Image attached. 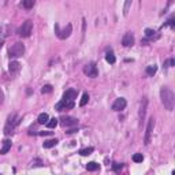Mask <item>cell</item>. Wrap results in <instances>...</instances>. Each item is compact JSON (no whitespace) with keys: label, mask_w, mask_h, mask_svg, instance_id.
<instances>
[{"label":"cell","mask_w":175,"mask_h":175,"mask_svg":"<svg viewBox=\"0 0 175 175\" xmlns=\"http://www.w3.org/2000/svg\"><path fill=\"white\" fill-rule=\"evenodd\" d=\"M160 98H161V103H163L164 108L167 111H172L175 107V94L170 88L163 86L160 89Z\"/></svg>","instance_id":"obj_1"},{"label":"cell","mask_w":175,"mask_h":175,"mask_svg":"<svg viewBox=\"0 0 175 175\" xmlns=\"http://www.w3.org/2000/svg\"><path fill=\"white\" fill-rule=\"evenodd\" d=\"M19 123H21V116H19L18 114H11L10 116H8L7 123H5V126H4L5 136H11V134L14 133V130L19 126Z\"/></svg>","instance_id":"obj_2"},{"label":"cell","mask_w":175,"mask_h":175,"mask_svg":"<svg viewBox=\"0 0 175 175\" xmlns=\"http://www.w3.org/2000/svg\"><path fill=\"white\" fill-rule=\"evenodd\" d=\"M25 53V45L22 43H15L8 49V56L10 57H19Z\"/></svg>","instance_id":"obj_3"},{"label":"cell","mask_w":175,"mask_h":175,"mask_svg":"<svg viewBox=\"0 0 175 175\" xmlns=\"http://www.w3.org/2000/svg\"><path fill=\"white\" fill-rule=\"evenodd\" d=\"M33 32V22L30 21V19H27V21H25L23 23H22V26L18 29V34L21 36V37H29L30 34H32Z\"/></svg>","instance_id":"obj_4"},{"label":"cell","mask_w":175,"mask_h":175,"mask_svg":"<svg viewBox=\"0 0 175 175\" xmlns=\"http://www.w3.org/2000/svg\"><path fill=\"white\" fill-rule=\"evenodd\" d=\"M71 32H73V26H71L70 23H68L63 30H60L59 25L55 23V33H56V36L60 38V40H66V38H68L70 34H71Z\"/></svg>","instance_id":"obj_5"},{"label":"cell","mask_w":175,"mask_h":175,"mask_svg":"<svg viewBox=\"0 0 175 175\" xmlns=\"http://www.w3.org/2000/svg\"><path fill=\"white\" fill-rule=\"evenodd\" d=\"M84 73L86 74L88 77H90V78H96V77L98 75V70H97V66H96V63H88L86 66L84 67Z\"/></svg>","instance_id":"obj_6"},{"label":"cell","mask_w":175,"mask_h":175,"mask_svg":"<svg viewBox=\"0 0 175 175\" xmlns=\"http://www.w3.org/2000/svg\"><path fill=\"white\" fill-rule=\"evenodd\" d=\"M74 108V101L73 100H67V98H63L62 101H59V103L55 105V109L56 111H64V109H73Z\"/></svg>","instance_id":"obj_7"},{"label":"cell","mask_w":175,"mask_h":175,"mask_svg":"<svg viewBox=\"0 0 175 175\" xmlns=\"http://www.w3.org/2000/svg\"><path fill=\"white\" fill-rule=\"evenodd\" d=\"M153 127H155V119H153V118H150L149 122H148V125H146V131H145V139H144L145 145H149V142H150V136H152Z\"/></svg>","instance_id":"obj_8"},{"label":"cell","mask_w":175,"mask_h":175,"mask_svg":"<svg viewBox=\"0 0 175 175\" xmlns=\"http://www.w3.org/2000/svg\"><path fill=\"white\" fill-rule=\"evenodd\" d=\"M126 105H127L126 98L119 97V98H116V100L114 101V104H112V109H114V111H122V109L126 108Z\"/></svg>","instance_id":"obj_9"},{"label":"cell","mask_w":175,"mask_h":175,"mask_svg":"<svg viewBox=\"0 0 175 175\" xmlns=\"http://www.w3.org/2000/svg\"><path fill=\"white\" fill-rule=\"evenodd\" d=\"M60 123H62L63 127H73V126L78 125V119L73 118V116H64V118H62V122Z\"/></svg>","instance_id":"obj_10"},{"label":"cell","mask_w":175,"mask_h":175,"mask_svg":"<svg viewBox=\"0 0 175 175\" xmlns=\"http://www.w3.org/2000/svg\"><path fill=\"white\" fill-rule=\"evenodd\" d=\"M134 44V36L131 32H127L125 36H123L122 38V45L126 46V48H129V46H133Z\"/></svg>","instance_id":"obj_11"},{"label":"cell","mask_w":175,"mask_h":175,"mask_svg":"<svg viewBox=\"0 0 175 175\" xmlns=\"http://www.w3.org/2000/svg\"><path fill=\"white\" fill-rule=\"evenodd\" d=\"M146 107H148V98H142L141 101V105H139V112H138V116H139V120H144L145 119V114H146Z\"/></svg>","instance_id":"obj_12"},{"label":"cell","mask_w":175,"mask_h":175,"mask_svg":"<svg viewBox=\"0 0 175 175\" xmlns=\"http://www.w3.org/2000/svg\"><path fill=\"white\" fill-rule=\"evenodd\" d=\"M19 70H21L19 62H11L10 64H8V71H10L11 75H16V74L19 73Z\"/></svg>","instance_id":"obj_13"},{"label":"cell","mask_w":175,"mask_h":175,"mask_svg":"<svg viewBox=\"0 0 175 175\" xmlns=\"http://www.w3.org/2000/svg\"><path fill=\"white\" fill-rule=\"evenodd\" d=\"M77 96H78V90L75 89H68L64 92V94H63V98H67V100H75Z\"/></svg>","instance_id":"obj_14"},{"label":"cell","mask_w":175,"mask_h":175,"mask_svg":"<svg viewBox=\"0 0 175 175\" xmlns=\"http://www.w3.org/2000/svg\"><path fill=\"white\" fill-rule=\"evenodd\" d=\"M11 30H12V27L10 25H2L0 26V38H5L7 36H10Z\"/></svg>","instance_id":"obj_15"},{"label":"cell","mask_w":175,"mask_h":175,"mask_svg":"<svg viewBox=\"0 0 175 175\" xmlns=\"http://www.w3.org/2000/svg\"><path fill=\"white\" fill-rule=\"evenodd\" d=\"M10 149H11V139H4L3 141V146L0 149V155H5Z\"/></svg>","instance_id":"obj_16"},{"label":"cell","mask_w":175,"mask_h":175,"mask_svg":"<svg viewBox=\"0 0 175 175\" xmlns=\"http://www.w3.org/2000/svg\"><path fill=\"white\" fill-rule=\"evenodd\" d=\"M57 139L56 138H52V139H46V141H44V144H43V146L45 148V149H49V148H53V146H56L57 145Z\"/></svg>","instance_id":"obj_17"},{"label":"cell","mask_w":175,"mask_h":175,"mask_svg":"<svg viewBox=\"0 0 175 175\" xmlns=\"http://www.w3.org/2000/svg\"><path fill=\"white\" fill-rule=\"evenodd\" d=\"M156 71H157V66H155V64L148 66V67L145 68V73H146V75H149V77H153V75H155Z\"/></svg>","instance_id":"obj_18"},{"label":"cell","mask_w":175,"mask_h":175,"mask_svg":"<svg viewBox=\"0 0 175 175\" xmlns=\"http://www.w3.org/2000/svg\"><path fill=\"white\" fill-rule=\"evenodd\" d=\"M48 119H49L48 114H45V112H43V114H40V115H38V119H37V122L40 123V125H45V123L48 122Z\"/></svg>","instance_id":"obj_19"},{"label":"cell","mask_w":175,"mask_h":175,"mask_svg":"<svg viewBox=\"0 0 175 175\" xmlns=\"http://www.w3.org/2000/svg\"><path fill=\"white\" fill-rule=\"evenodd\" d=\"M36 4V0H22V5H23L26 10H30V8H33Z\"/></svg>","instance_id":"obj_20"},{"label":"cell","mask_w":175,"mask_h":175,"mask_svg":"<svg viewBox=\"0 0 175 175\" xmlns=\"http://www.w3.org/2000/svg\"><path fill=\"white\" fill-rule=\"evenodd\" d=\"M133 0H125V5H123V15L127 16L129 15V11H130V5Z\"/></svg>","instance_id":"obj_21"},{"label":"cell","mask_w":175,"mask_h":175,"mask_svg":"<svg viewBox=\"0 0 175 175\" xmlns=\"http://www.w3.org/2000/svg\"><path fill=\"white\" fill-rule=\"evenodd\" d=\"M86 170H88V171H97L98 164L96 163V161H90V163L86 164Z\"/></svg>","instance_id":"obj_22"},{"label":"cell","mask_w":175,"mask_h":175,"mask_svg":"<svg viewBox=\"0 0 175 175\" xmlns=\"http://www.w3.org/2000/svg\"><path fill=\"white\" fill-rule=\"evenodd\" d=\"M45 125H46V127H48V129H55L57 126V119H56V118L48 119V122H46Z\"/></svg>","instance_id":"obj_23"},{"label":"cell","mask_w":175,"mask_h":175,"mask_svg":"<svg viewBox=\"0 0 175 175\" xmlns=\"http://www.w3.org/2000/svg\"><path fill=\"white\" fill-rule=\"evenodd\" d=\"M105 60L108 63H111V64H114L115 62H116V57H115V55L112 53V52H107V55H105Z\"/></svg>","instance_id":"obj_24"},{"label":"cell","mask_w":175,"mask_h":175,"mask_svg":"<svg viewBox=\"0 0 175 175\" xmlns=\"http://www.w3.org/2000/svg\"><path fill=\"white\" fill-rule=\"evenodd\" d=\"M94 150V148H92V146H89V148H85V149H81L79 150V155L81 156H89L90 153Z\"/></svg>","instance_id":"obj_25"},{"label":"cell","mask_w":175,"mask_h":175,"mask_svg":"<svg viewBox=\"0 0 175 175\" xmlns=\"http://www.w3.org/2000/svg\"><path fill=\"white\" fill-rule=\"evenodd\" d=\"M88 101H89V94L88 93H84V96H82L81 101H79V105L81 107H85L88 104Z\"/></svg>","instance_id":"obj_26"},{"label":"cell","mask_w":175,"mask_h":175,"mask_svg":"<svg viewBox=\"0 0 175 175\" xmlns=\"http://www.w3.org/2000/svg\"><path fill=\"white\" fill-rule=\"evenodd\" d=\"M142 160H144V156H142V153H136V155L133 156V161H134V163H142Z\"/></svg>","instance_id":"obj_27"},{"label":"cell","mask_w":175,"mask_h":175,"mask_svg":"<svg viewBox=\"0 0 175 175\" xmlns=\"http://www.w3.org/2000/svg\"><path fill=\"white\" fill-rule=\"evenodd\" d=\"M52 90H53V88H52L51 85H44L43 89H41V92H43L44 94H45V93H51Z\"/></svg>","instance_id":"obj_28"},{"label":"cell","mask_w":175,"mask_h":175,"mask_svg":"<svg viewBox=\"0 0 175 175\" xmlns=\"http://www.w3.org/2000/svg\"><path fill=\"white\" fill-rule=\"evenodd\" d=\"M155 34H156V32L153 29H145V36H146L148 38H152Z\"/></svg>","instance_id":"obj_29"},{"label":"cell","mask_w":175,"mask_h":175,"mask_svg":"<svg viewBox=\"0 0 175 175\" xmlns=\"http://www.w3.org/2000/svg\"><path fill=\"white\" fill-rule=\"evenodd\" d=\"M122 167H123V164H119V163H114V164H112V168H114L115 172H118L119 170H122Z\"/></svg>","instance_id":"obj_30"},{"label":"cell","mask_w":175,"mask_h":175,"mask_svg":"<svg viewBox=\"0 0 175 175\" xmlns=\"http://www.w3.org/2000/svg\"><path fill=\"white\" fill-rule=\"evenodd\" d=\"M174 59H168L167 60L166 63H164V67H172V66H174Z\"/></svg>","instance_id":"obj_31"},{"label":"cell","mask_w":175,"mask_h":175,"mask_svg":"<svg viewBox=\"0 0 175 175\" xmlns=\"http://www.w3.org/2000/svg\"><path fill=\"white\" fill-rule=\"evenodd\" d=\"M167 25H168V26H171V27H174V16H171V18L167 21Z\"/></svg>","instance_id":"obj_32"},{"label":"cell","mask_w":175,"mask_h":175,"mask_svg":"<svg viewBox=\"0 0 175 175\" xmlns=\"http://www.w3.org/2000/svg\"><path fill=\"white\" fill-rule=\"evenodd\" d=\"M3 101H4V93H3V90L0 89V105L3 104Z\"/></svg>","instance_id":"obj_33"},{"label":"cell","mask_w":175,"mask_h":175,"mask_svg":"<svg viewBox=\"0 0 175 175\" xmlns=\"http://www.w3.org/2000/svg\"><path fill=\"white\" fill-rule=\"evenodd\" d=\"M38 134H40V136H51L52 131H40Z\"/></svg>","instance_id":"obj_34"},{"label":"cell","mask_w":175,"mask_h":175,"mask_svg":"<svg viewBox=\"0 0 175 175\" xmlns=\"http://www.w3.org/2000/svg\"><path fill=\"white\" fill-rule=\"evenodd\" d=\"M75 131H78V129H70V130L67 131L68 134H71V133H75Z\"/></svg>","instance_id":"obj_35"},{"label":"cell","mask_w":175,"mask_h":175,"mask_svg":"<svg viewBox=\"0 0 175 175\" xmlns=\"http://www.w3.org/2000/svg\"><path fill=\"white\" fill-rule=\"evenodd\" d=\"M2 46H3V43H2V41H0V49H2Z\"/></svg>","instance_id":"obj_36"}]
</instances>
